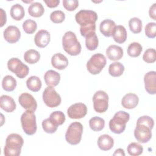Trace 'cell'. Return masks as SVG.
<instances>
[{"mask_svg": "<svg viewBox=\"0 0 156 156\" xmlns=\"http://www.w3.org/2000/svg\"><path fill=\"white\" fill-rule=\"evenodd\" d=\"M0 12H1V27H2L6 23L7 21V17H6V13L2 9H0Z\"/></svg>", "mask_w": 156, "mask_h": 156, "instance_id": "46", "label": "cell"}, {"mask_svg": "<svg viewBox=\"0 0 156 156\" xmlns=\"http://www.w3.org/2000/svg\"><path fill=\"white\" fill-rule=\"evenodd\" d=\"M51 38L50 34L48 31L42 29L37 32L34 37V42L36 46L39 48H44L49 43Z\"/></svg>", "mask_w": 156, "mask_h": 156, "instance_id": "16", "label": "cell"}, {"mask_svg": "<svg viewBox=\"0 0 156 156\" xmlns=\"http://www.w3.org/2000/svg\"><path fill=\"white\" fill-rule=\"evenodd\" d=\"M89 125L93 130L96 132L101 131L105 126V121L99 116H94L90 119Z\"/></svg>", "mask_w": 156, "mask_h": 156, "instance_id": "31", "label": "cell"}, {"mask_svg": "<svg viewBox=\"0 0 156 156\" xmlns=\"http://www.w3.org/2000/svg\"><path fill=\"white\" fill-rule=\"evenodd\" d=\"M46 5L50 8H54L57 7V5L60 3L59 0H49V1H44Z\"/></svg>", "mask_w": 156, "mask_h": 156, "instance_id": "45", "label": "cell"}, {"mask_svg": "<svg viewBox=\"0 0 156 156\" xmlns=\"http://www.w3.org/2000/svg\"><path fill=\"white\" fill-rule=\"evenodd\" d=\"M26 85L30 90L34 92H37L40 90L42 84L41 81L38 77L32 76L27 79Z\"/></svg>", "mask_w": 156, "mask_h": 156, "instance_id": "27", "label": "cell"}, {"mask_svg": "<svg viewBox=\"0 0 156 156\" xmlns=\"http://www.w3.org/2000/svg\"><path fill=\"white\" fill-rule=\"evenodd\" d=\"M145 34L150 38H154L156 36V23H149L145 26Z\"/></svg>", "mask_w": 156, "mask_h": 156, "instance_id": "41", "label": "cell"}, {"mask_svg": "<svg viewBox=\"0 0 156 156\" xmlns=\"http://www.w3.org/2000/svg\"><path fill=\"white\" fill-rule=\"evenodd\" d=\"M16 103L13 99L8 95H2L0 98V107L5 112L11 113L16 108Z\"/></svg>", "mask_w": 156, "mask_h": 156, "instance_id": "19", "label": "cell"}, {"mask_svg": "<svg viewBox=\"0 0 156 156\" xmlns=\"http://www.w3.org/2000/svg\"><path fill=\"white\" fill-rule=\"evenodd\" d=\"M44 12V9L43 5L38 2H35L32 3L28 7L29 14L33 17H40Z\"/></svg>", "mask_w": 156, "mask_h": 156, "instance_id": "25", "label": "cell"}, {"mask_svg": "<svg viewBox=\"0 0 156 156\" xmlns=\"http://www.w3.org/2000/svg\"><path fill=\"white\" fill-rule=\"evenodd\" d=\"M25 12L23 7L19 4H15L11 7L10 15L13 19L16 21H20L24 16Z\"/></svg>", "mask_w": 156, "mask_h": 156, "instance_id": "26", "label": "cell"}, {"mask_svg": "<svg viewBox=\"0 0 156 156\" xmlns=\"http://www.w3.org/2000/svg\"><path fill=\"white\" fill-rule=\"evenodd\" d=\"M139 102L138 97L134 93H127L125 94L121 101L123 107L127 109H132L136 107Z\"/></svg>", "mask_w": 156, "mask_h": 156, "instance_id": "21", "label": "cell"}, {"mask_svg": "<svg viewBox=\"0 0 156 156\" xmlns=\"http://www.w3.org/2000/svg\"><path fill=\"white\" fill-rule=\"evenodd\" d=\"M21 122L24 132L28 135H32L37 129L36 116L34 112L27 110L21 116Z\"/></svg>", "mask_w": 156, "mask_h": 156, "instance_id": "6", "label": "cell"}, {"mask_svg": "<svg viewBox=\"0 0 156 156\" xmlns=\"http://www.w3.org/2000/svg\"><path fill=\"white\" fill-rule=\"evenodd\" d=\"M43 100L49 107L52 108L58 106L61 103V97L57 93L53 87L48 86L43 93Z\"/></svg>", "mask_w": 156, "mask_h": 156, "instance_id": "11", "label": "cell"}, {"mask_svg": "<svg viewBox=\"0 0 156 156\" xmlns=\"http://www.w3.org/2000/svg\"><path fill=\"white\" fill-rule=\"evenodd\" d=\"M40 58V53L35 49L27 50L24 54V60L30 64L37 63Z\"/></svg>", "mask_w": 156, "mask_h": 156, "instance_id": "32", "label": "cell"}, {"mask_svg": "<svg viewBox=\"0 0 156 156\" xmlns=\"http://www.w3.org/2000/svg\"><path fill=\"white\" fill-rule=\"evenodd\" d=\"M113 155H121V156H124L125 155V153L124 151L122 149L119 148L118 149H116L115 152L113 154Z\"/></svg>", "mask_w": 156, "mask_h": 156, "instance_id": "47", "label": "cell"}, {"mask_svg": "<svg viewBox=\"0 0 156 156\" xmlns=\"http://www.w3.org/2000/svg\"><path fill=\"white\" fill-rule=\"evenodd\" d=\"M51 64L54 68L62 70L66 68L68 65V60L63 54L57 53L52 55L51 58Z\"/></svg>", "mask_w": 156, "mask_h": 156, "instance_id": "17", "label": "cell"}, {"mask_svg": "<svg viewBox=\"0 0 156 156\" xmlns=\"http://www.w3.org/2000/svg\"><path fill=\"white\" fill-rule=\"evenodd\" d=\"M142 50L143 48L139 43L133 42L127 48V54L130 57H136L140 55Z\"/></svg>", "mask_w": 156, "mask_h": 156, "instance_id": "33", "label": "cell"}, {"mask_svg": "<svg viewBox=\"0 0 156 156\" xmlns=\"http://www.w3.org/2000/svg\"><path fill=\"white\" fill-rule=\"evenodd\" d=\"M143 59L148 63H152L156 60V51L154 48H149L145 51L143 55Z\"/></svg>", "mask_w": 156, "mask_h": 156, "instance_id": "39", "label": "cell"}, {"mask_svg": "<svg viewBox=\"0 0 156 156\" xmlns=\"http://www.w3.org/2000/svg\"><path fill=\"white\" fill-rule=\"evenodd\" d=\"M129 26L130 30L134 34L140 33L142 30V21L137 17L131 18L129 21Z\"/></svg>", "mask_w": 156, "mask_h": 156, "instance_id": "34", "label": "cell"}, {"mask_svg": "<svg viewBox=\"0 0 156 156\" xmlns=\"http://www.w3.org/2000/svg\"><path fill=\"white\" fill-rule=\"evenodd\" d=\"M116 27L115 23L110 19L104 20L100 23L99 29L101 32L105 37L112 36L113 31Z\"/></svg>", "mask_w": 156, "mask_h": 156, "instance_id": "20", "label": "cell"}, {"mask_svg": "<svg viewBox=\"0 0 156 156\" xmlns=\"http://www.w3.org/2000/svg\"><path fill=\"white\" fill-rule=\"evenodd\" d=\"M112 37L115 41L118 43H123L126 41L127 37L126 28L121 25L116 26V27L112 34Z\"/></svg>", "mask_w": 156, "mask_h": 156, "instance_id": "24", "label": "cell"}, {"mask_svg": "<svg viewBox=\"0 0 156 156\" xmlns=\"http://www.w3.org/2000/svg\"><path fill=\"white\" fill-rule=\"evenodd\" d=\"M80 32L82 36L83 37H86L88 34L93 33V32H96V24L87 26V27H80Z\"/></svg>", "mask_w": 156, "mask_h": 156, "instance_id": "43", "label": "cell"}, {"mask_svg": "<svg viewBox=\"0 0 156 156\" xmlns=\"http://www.w3.org/2000/svg\"><path fill=\"white\" fill-rule=\"evenodd\" d=\"M143 147L137 143H131L127 146V152L132 156H138L143 153Z\"/></svg>", "mask_w": 156, "mask_h": 156, "instance_id": "36", "label": "cell"}, {"mask_svg": "<svg viewBox=\"0 0 156 156\" xmlns=\"http://www.w3.org/2000/svg\"><path fill=\"white\" fill-rule=\"evenodd\" d=\"M42 127L45 132L48 133H53L57 130L58 126L55 125L49 118L43 121Z\"/></svg>", "mask_w": 156, "mask_h": 156, "instance_id": "38", "label": "cell"}, {"mask_svg": "<svg viewBox=\"0 0 156 156\" xmlns=\"http://www.w3.org/2000/svg\"><path fill=\"white\" fill-rule=\"evenodd\" d=\"M4 39L10 43L17 42L21 37V32L20 29L15 26H8L4 31Z\"/></svg>", "mask_w": 156, "mask_h": 156, "instance_id": "15", "label": "cell"}, {"mask_svg": "<svg viewBox=\"0 0 156 156\" xmlns=\"http://www.w3.org/2000/svg\"><path fill=\"white\" fill-rule=\"evenodd\" d=\"M49 119L57 126L62 125L65 121V116L61 111H55L51 113Z\"/></svg>", "mask_w": 156, "mask_h": 156, "instance_id": "35", "label": "cell"}, {"mask_svg": "<svg viewBox=\"0 0 156 156\" xmlns=\"http://www.w3.org/2000/svg\"><path fill=\"white\" fill-rule=\"evenodd\" d=\"M63 7L68 11L74 10L79 5V2L77 0H63Z\"/></svg>", "mask_w": 156, "mask_h": 156, "instance_id": "42", "label": "cell"}, {"mask_svg": "<svg viewBox=\"0 0 156 156\" xmlns=\"http://www.w3.org/2000/svg\"><path fill=\"white\" fill-rule=\"evenodd\" d=\"M7 67L10 71L20 79L24 78L29 74V67L18 58H10L7 62Z\"/></svg>", "mask_w": 156, "mask_h": 156, "instance_id": "9", "label": "cell"}, {"mask_svg": "<svg viewBox=\"0 0 156 156\" xmlns=\"http://www.w3.org/2000/svg\"><path fill=\"white\" fill-rule=\"evenodd\" d=\"M44 79L46 84L50 87L57 86L60 80V75L54 70H48L44 75Z\"/></svg>", "mask_w": 156, "mask_h": 156, "instance_id": "23", "label": "cell"}, {"mask_svg": "<svg viewBox=\"0 0 156 156\" xmlns=\"http://www.w3.org/2000/svg\"><path fill=\"white\" fill-rule=\"evenodd\" d=\"M23 28L26 34H32L37 30V24L34 20L28 19L24 21L23 24Z\"/></svg>", "mask_w": 156, "mask_h": 156, "instance_id": "37", "label": "cell"}, {"mask_svg": "<svg viewBox=\"0 0 156 156\" xmlns=\"http://www.w3.org/2000/svg\"><path fill=\"white\" fill-rule=\"evenodd\" d=\"M24 140L22 136L17 133L9 135L5 140L4 154L5 156H18L21 154Z\"/></svg>", "mask_w": 156, "mask_h": 156, "instance_id": "2", "label": "cell"}, {"mask_svg": "<svg viewBox=\"0 0 156 156\" xmlns=\"http://www.w3.org/2000/svg\"><path fill=\"white\" fill-rule=\"evenodd\" d=\"M65 18V13L61 10H55L50 15L51 20L54 23H61Z\"/></svg>", "mask_w": 156, "mask_h": 156, "instance_id": "40", "label": "cell"}, {"mask_svg": "<svg viewBox=\"0 0 156 156\" xmlns=\"http://www.w3.org/2000/svg\"><path fill=\"white\" fill-rule=\"evenodd\" d=\"M98 44L99 41L96 32L91 33L85 37V45L88 50H95L98 48Z\"/></svg>", "mask_w": 156, "mask_h": 156, "instance_id": "30", "label": "cell"}, {"mask_svg": "<svg viewBox=\"0 0 156 156\" xmlns=\"http://www.w3.org/2000/svg\"><path fill=\"white\" fill-rule=\"evenodd\" d=\"M16 87V80L12 76H5L2 81V87L7 91H12Z\"/></svg>", "mask_w": 156, "mask_h": 156, "instance_id": "29", "label": "cell"}, {"mask_svg": "<svg viewBox=\"0 0 156 156\" xmlns=\"http://www.w3.org/2000/svg\"><path fill=\"white\" fill-rule=\"evenodd\" d=\"M146 91L151 94L156 93V72L149 71L144 75V77Z\"/></svg>", "mask_w": 156, "mask_h": 156, "instance_id": "14", "label": "cell"}, {"mask_svg": "<svg viewBox=\"0 0 156 156\" xmlns=\"http://www.w3.org/2000/svg\"><path fill=\"white\" fill-rule=\"evenodd\" d=\"M106 55L109 60L116 61L120 60L123 56V50L121 47L112 44L106 49Z\"/></svg>", "mask_w": 156, "mask_h": 156, "instance_id": "18", "label": "cell"}, {"mask_svg": "<svg viewBox=\"0 0 156 156\" xmlns=\"http://www.w3.org/2000/svg\"><path fill=\"white\" fill-rule=\"evenodd\" d=\"M94 110L99 113L105 112L108 107V96L102 90L96 91L93 97Z\"/></svg>", "mask_w": 156, "mask_h": 156, "instance_id": "10", "label": "cell"}, {"mask_svg": "<svg viewBox=\"0 0 156 156\" xmlns=\"http://www.w3.org/2000/svg\"><path fill=\"white\" fill-rule=\"evenodd\" d=\"M83 133V126L79 122H73L68 127L65 139L66 141L72 145L79 144L82 139Z\"/></svg>", "mask_w": 156, "mask_h": 156, "instance_id": "5", "label": "cell"}, {"mask_svg": "<svg viewBox=\"0 0 156 156\" xmlns=\"http://www.w3.org/2000/svg\"><path fill=\"white\" fill-rule=\"evenodd\" d=\"M75 20L80 27H87L95 24L98 15L93 10H81L76 14Z\"/></svg>", "mask_w": 156, "mask_h": 156, "instance_id": "8", "label": "cell"}, {"mask_svg": "<svg viewBox=\"0 0 156 156\" xmlns=\"http://www.w3.org/2000/svg\"><path fill=\"white\" fill-rule=\"evenodd\" d=\"M97 143L100 149L102 151H108L113 147L114 140L109 135L104 134L98 138Z\"/></svg>", "mask_w": 156, "mask_h": 156, "instance_id": "22", "label": "cell"}, {"mask_svg": "<svg viewBox=\"0 0 156 156\" xmlns=\"http://www.w3.org/2000/svg\"><path fill=\"white\" fill-rule=\"evenodd\" d=\"M87 113L85 104L78 102L71 105L67 110L68 116L71 119H80L83 118Z\"/></svg>", "mask_w": 156, "mask_h": 156, "instance_id": "12", "label": "cell"}, {"mask_svg": "<svg viewBox=\"0 0 156 156\" xmlns=\"http://www.w3.org/2000/svg\"><path fill=\"white\" fill-rule=\"evenodd\" d=\"M154 126V119L149 116L140 117L136 121L134 130V136L136 140L141 143L148 142L152 137V129Z\"/></svg>", "mask_w": 156, "mask_h": 156, "instance_id": "1", "label": "cell"}, {"mask_svg": "<svg viewBox=\"0 0 156 156\" xmlns=\"http://www.w3.org/2000/svg\"><path fill=\"white\" fill-rule=\"evenodd\" d=\"M106 62V58L102 54H95L93 55L87 62V70L92 74H98L100 73L104 68Z\"/></svg>", "mask_w": 156, "mask_h": 156, "instance_id": "7", "label": "cell"}, {"mask_svg": "<svg viewBox=\"0 0 156 156\" xmlns=\"http://www.w3.org/2000/svg\"><path fill=\"white\" fill-rule=\"evenodd\" d=\"M156 3L153 4L149 9V16L153 19L154 20H156Z\"/></svg>", "mask_w": 156, "mask_h": 156, "instance_id": "44", "label": "cell"}, {"mask_svg": "<svg viewBox=\"0 0 156 156\" xmlns=\"http://www.w3.org/2000/svg\"><path fill=\"white\" fill-rule=\"evenodd\" d=\"M124 71V65L118 62L112 63L108 67V73L113 77L121 76Z\"/></svg>", "mask_w": 156, "mask_h": 156, "instance_id": "28", "label": "cell"}, {"mask_svg": "<svg viewBox=\"0 0 156 156\" xmlns=\"http://www.w3.org/2000/svg\"><path fill=\"white\" fill-rule=\"evenodd\" d=\"M63 48L70 55H77L81 52V45L77 40L76 34L71 32H66L62 38Z\"/></svg>", "mask_w": 156, "mask_h": 156, "instance_id": "3", "label": "cell"}, {"mask_svg": "<svg viewBox=\"0 0 156 156\" xmlns=\"http://www.w3.org/2000/svg\"><path fill=\"white\" fill-rule=\"evenodd\" d=\"M18 101L20 104L27 110L35 112L37 110V104L36 100L29 93H22L18 98Z\"/></svg>", "mask_w": 156, "mask_h": 156, "instance_id": "13", "label": "cell"}, {"mask_svg": "<svg viewBox=\"0 0 156 156\" xmlns=\"http://www.w3.org/2000/svg\"><path fill=\"white\" fill-rule=\"evenodd\" d=\"M130 118V115L124 111L117 112L109 121L110 130L117 134L122 133L126 126V123Z\"/></svg>", "mask_w": 156, "mask_h": 156, "instance_id": "4", "label": "cell"}]
</instances>
